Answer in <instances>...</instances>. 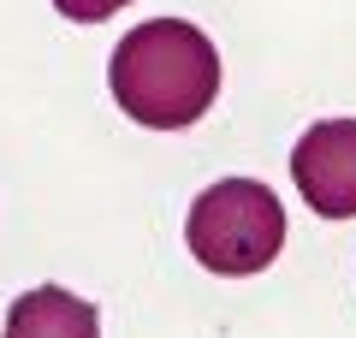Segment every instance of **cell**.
Returning <instances> with one entry per match:
<instances>
[{
	"label": "cell",
	"instance_id": "3957f363",
	"mask_svg": "<svg viewBox=\"0 0 356 338\" xmlns=\"http://www.w3.org/2000/svg\"><path fill=\"white\" fill-rule=\"evenodd\" d=\"M291 184L321 220H356V119H321L297 137Z\"/></svg>",
	"mask_w": 356,
	"mask_h": 338
},
{
	"label": "cell",
	"instance_id": "7a4b0ae2",
	"mask_svg": "<svg viewBox=\"0 0 356 338\" xmlns=\"http://www.w3.org/2000/svg\"><path fill=\"white\" fill-rule=\"evenodd\" d=\"M184 243L208 273H261L285 243V208L255 178H220L191 202Z\"/></svg>",
	"mask_w": 356,
	"mask_h": 338
},
{
	"label": "cell",
	"instance_id": "5b68a950",
	"mask_svg": "<svg viewBox=\"0 0 356 338\" xmlns=\"http://www.w3.org/2000/svg\"><path fill=\"white\" fill-rule=\"evenodd\" d=\"M72 24H102V18H113L119 6H131V0H54Z\"/></svg>",
	"mask_w": 356,
	"mask_h": 338
},
{
	"label": "cell",
	"instance_id": "277c9868",
	"mask_svg": "<svg viewBox=\"0 0 356 338\" xmlns=\"http://www.w3.org/2000/svg\"><path fill=\"white\" fill-rule=\"evenodd\" d=\"M6 338H102V321L77 291L36 285L6 309Z\"/></svg>",
	"mask_w": 356,
	"mask_h": 338
},
{
	"label": "cell",
	"instance_id": "6da1fadb",
	"mask_svg": "<svg viewBox=\"0 0 356 338\" xmlns=\"http://www.w3.org/2000/svg\"><path fill=\"white\" fill-rule=\"evenodd\" d=\"M113 101L149 131L196 125L220 95V54L184 18H149L137 24L107 60Z\"/></svg>",
	"mask_w": 356,
	"mask_h": 338
}]
</instances>
